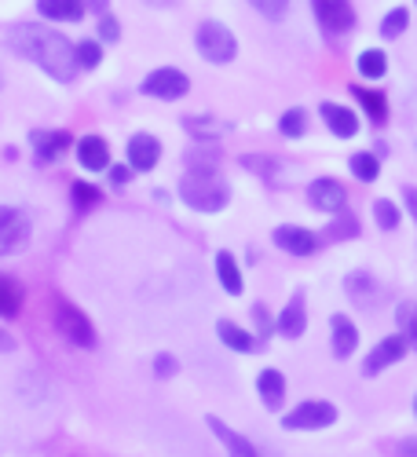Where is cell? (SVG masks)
Returning <instances> with one entry per match:
<instances>
[{
  "label": "cell",
  "instance_id": "obj_1",
  "mask_svg": "<svg viewBox=\"0 0 417 457\" xmlns=\"http://www.w3.org/2000/svg\"><path fill=\"white\" fill-rule=\"evenodd\" d=\"M8 48L19 59H29L37 70H45L48 78L59 81V85H70L73 78H78V55H73V45L59 29L22 22L8 33Z\"/></svg>",
  "mask_w": 417,
  "mask_h": 457
},
{
  "label": "cell",
  "instance_id": "obj_2",
  "mask_svg": "<svg viewBox=\"0 0 417 457\" xmlns=\"http://www.w3.org/2000/svg\"><path fill=\"white\" fill-rule=\"evenodd\" d=\"M179 202L195 212H223L231 205V183L220 176V165H187V176L179 179Z\"/></svg>",
  "mask_w": 417,
  "mask_h": 457
},
{
  "label": "cell",
  "instance_id": "obj_3",
  "mask_svg": "<svg viewBox=\"0 0 417 457\" xmlns=\"http://www.w3.org/2000/svg\"><path fill=\"white\" fill-rule=\"evenodd\" d=\"M52 319H55V329H59V337L66 340V345L81 348V352H92V348L99 345V333H96L92 319L78 308V303H70L66 296H55V303H52Z\"/></svg>",
  "mask_w": 417,
  "mask_h": 457
},
{
  "label": "cell",
  "instance_id": "obj_4",
  "mask_svg": "<svg viewBox=\"0 0 417 457\" xmlns=\"http://www.w3.org/2000/svg\"><path fill=\"white\" fill-rule=\"evenodd\" d=\"M195 48H198V55H202L205 62H213V66H223V62H231V59L238 55L235 33L227 29L223 22H216V19H209V22L198 26V33H195Z\"/></svg>",
  "mask_w": 417,
  "mask_h": 457
},
{
  "label": "cell",
  "instance_id": "obj_5",
  "mask_svg": "<svg viewBox=\"0 0 417 457\" xmlns=\"http://www.w3.org/2000/svg\"><path fill=\"white\" fill-rule=\"evenodd\" d=\"M337 417L340 410L326 399H304V403H296L293 410L282 413V428L286 432H319V428H329L337 425Z\"/></svg>",
  "mask_w": 417,
  "mask_h": 457
},
{
  "label": "cell",
  "instance_id": "obj_6",
  "mask_svg": "<svg viewBox=\"0 0 417 457\" xmlns=\"http://www.w3.org/2000/svg\"><path fill=\"white\" fill-rule=\"evenodd\" d=\"M139 92H143L146 99L176 103V99H183L187 92H191V78H187L183 70H176V66H158V70H150L146 78H143Z\"/></svg>",
  "mask_w": 417,
  "mask_h": 457
},
{
  "label": "cell",
  "instance_id": "obj_7",
  "mask_svg": "<svg viewBox=\"0 0 417 457\" xmlns=\"http://www.w3.org/2000/svg\"><path fill=\"white\" fill-rule=\"evenodd\" d=\"M29 216L15 205H0V256H15L29 245Z\"/></svg>",
  "mask_w": 417,
  "mask_h": 457
},
{
  "label": "cell",
  "instance_id": "obj_8",
  "mask_svg": "<svg viewBox=\"0 0 417 457\" xmlns=\"http://www.w3.org/2000/svg\"><path fill=\"white\" fill-rule=\"evenodd\" d=\"M315 22L322 26L326 37H348L355 29V8L352 0H312Z\"/></svg>",
  "mask_w": 417,
  "mask_h": 457
},
{
  "label": "cell",
  "instance_id": "obj_9",
  "mask_svg": "<svg viewBox=\"0 0 417 457\" xmlns=\"http://www.w3.org/2000/svg\"><path fill=\"white\" fill-rule=\"evenodd\" d=\"M29 146L37 165H55L63 154L73 150V136L66 129H33L29 132Z\"/></svg>",
  "mask_w": 417,
  "mask_h": 457
},
{
  "label": "cell",
  "instance_id": "obj_10",
  "mask_svg": "<svg viewBox=\"0 0 417 457\" xmlns=\"http://www.w3.org/2000/svg\"><path fill=\"white\" fill-rule=\"evenodd\" d=\"M406 352H410V345H406V337H403V333H392V337H385V340H381V345H377L373 352H366V362H363V377H381L388 366L403 362V359H406Z\"/></svg>",
  "mask_w": 417,
  "mask_h": 457
},
{
  "label": "cell",
  "instance_id": "obj_11",
  "mask_svg": "<svg viewBox=\"0 0 417 457\" xmlns=\"http://www.w3.org/2000/svg\"><path fill=\"white\" fill-rule=\"evenodd\" d=\"M125 154H129V169L132 172H154L158 162H162V139L158 136H150V132H136L125 146Z\"/></svg>",
  "mask_w": 417,
  "mask_h": 457
},
{
  "label": "cell",
  "instance_id": "obj_12",
  "mask_svg": "<svg viewBox=\"0 0 417 457\" xmlns=\"http://www.w3.org/2000/svg\"><path fill=\"white\" fill-rule=\"evenodd\" d=\"M271 242L282 253H289V256H312L319 249L315 231H308V227H296V223H279L275 231H271Z\"/></svg>",
  "mask_w": 417,
  "mask_h": 457
},
{
  "label": "cell",
  "instance_id": "obj_13",
  "mask_svg": "<svg viewBox=\"0 0 417 457\" xmlns=\"http://www.w3.org/2000/svg\"><path fill=\"white\" fill-rule=\"evenodd\" d=\"M345 293H348V300L355 303V308H363V312H373L377 303L385 300V286L377 282L370 271H352L345 278Z\"/></svg>",
  "mask_w": 417,
  "mask_h": 457
},
{
  "label": "cell",
  "instance_id": "obj_14",
  "mask_svg": "<svg viewBox=\"0 0 417 457\" xmlns=\"http://www.w3.org/2000/svg\"><path fill=\"white\" fill-rule=\"evenodd\" d=\"M308 202H312V209L337 216L340 209H345V202H348V190L340 187L337 179H329V176H319V179L308 183Z\"/></svg>",
  "mask_w": 417,
  "mask_h": 457
},
{
  "label": "cell",
  "instance_id": "obj_15",
  "mask_svg": "<svg viewBox=\"0 0 417 457\" xmlns=\"http://www.w3.org/2000/svg\"><path fill=\"white\" fill-rule=\"evenodd\" d=\"M304 329H308V300L296 289L275 319V333H282L286 340H296V337H304Z\"/></svg>",
  "mask_w": 417,
  "mask_h": 457
},
{
  "label": "cell",
  "instance_id": "obj_16",
  "mask_svg": "<svg viewBox=\"0 0 417 457\" xmlns=\"http://www.w3.org/2000/svg\"><path fill=\"white\" fill-rule=\"evenodd\" d=\"M205 425H209V432L220 439V446H223L227 453H231V457H260L256 443H253V439H246L242 432H235L227 421H220L216 413H209V417H205Z\"/></svg>",
  "mask_w": 417,
  "mask_h": 457
},
{
  "label": "cell",
  "instance_id": "obj_17",
  "mask_svg": "<svg viewBox=\"0 0 417 457\" xmlns=\"http://www.w3.org/2000/svg\"><path fill=\"white\" fill-rule=\"evenodd\" d=\"M329 348H333V359H352L359 352V329L348 315H333L329 319Z\"/></svg>",
  "mask_w": 417,
  "mask_h": 457
},
{
  "label": "cell",
  "instance_id": "obj_18",
  "mask_svg": "<svg viewBox=\"0 0 417 457\" xmlns=\"http://www.w3.org/2000/svg\"><path fill=\"white\" fill-rule=\"evenodd\" d=\"M319 113H322L326 129H329L337 139H352V136H359V129H363L359 113H355L352 106H340V103H322V106H319Z\"/></svg>",
  "mask_w": 417,
  "mask_h": 457
},
{
  "label": "cell",
  "instance_id": "obj_19",
  "mask_svg": "<svg viewBox=\"0 0 417 457\" xmlns=\"http://www.w3.org/2000/svg\"><path fill=\"white\" fill-rule=\"evenodd\" d=\"M73 154H78V165L85 172H106L110 169V146L103 136H81L73 143Z\"/></svg>",
  "mask_w": 417,
  "mask_h": 457
},
{
  "label": "cell",
  "instance_id": "obj_20",
  "mask_svg": "<svg viewBox=\"0 0 417 457\" xmlns=\"http://www.w3.org/2000/svg\"><path fill=\"white\" fill-rule=\"evenodd\" d=\"M216 337H220L231 352H238V355H256V352L263 348L256 333L242 329V326H238V322H231V319H220V322H216Z\"/></svg>",
  "mask_w": 417,
  "mask_h": 457
},
{
  "label": "cell",
  "instance_id": "obj_21",
  "mask_svg": "<svg viewBox=\"0 0 417 457\" xmlns=\"http://www.w3.org/2000/svg\"><path fill=\"white\" fill-rule=\"evenodd\" d=\"M256 392H260L263 406L279 413L286 406V377H282V370H260L256 373Z\"/></svg>",
  "mask_w": 417,
  "mask_h": 457
},
{
  "label": "cell",
  "instance_id": "obj_22",
  "mask_svg": "<svg viewBox=\"0 0 417 457\" xmlns=\"http://www.w3.org/2000/svg\"><path fill=\"white\" fill-rule=\"evenodd\" d=\"M213 263H216V278H220V289H223L227 296H242L246 282H242V268H238V260H235V253H227V249H220Z\"/></svg>",
  "mask_w": 417,
  "mask_h": 457
},
{
  "label": "cell",
  "instance_id": "obj_23",
  "mask_svg": "<svg viewBox=\"0 0 417 457\" xmlns=\"http://www.w3.org/2000/svg\"><path fill=\"white\" fill-rule=\"evenodd\" d=\"M26 308V289L15 275H0V319H19Z\"/></svg>",
  "mask_w": 417,
  "mask_h": 457
},
{
  "label": "cell",
  "instance_id": "obj_24",
  "mask_svg": "<svg viewBox=\"0 0 417 457\" xmlns=\"http://www.w3.org/2000/svg\"><path fill=\"white\" fill-rule=\"evenodd\" d=\"M37 12L52 22H81L85 19V0H37Z\"/></svg>",
  "mask_w": 417,
  "mask_h": 457
},
{
  "label": "cell",
  "instance_id": "obj_25",
  "mask_svg": "<svg viewBox=\"0 0 417 457\" xmlns=\"http://www.w3.org/2000/svg\"><path fill=\"white\" fill-rule=\"evenodd\" d=\"M352 96L359 99V106L366 110V118L381 129L385 121H388V99H385V92H377V88H366V85H352Z\"/></svg>",
  "mask_w": 417,
  "mask_h": 457
},
{
  "label": "cell",
  "instance_id": "obj_26",
  "mask_svg": "<svg viewBox=\"0 0 417 457\" xmlns=\"http://www.w3.org/2000/svg\"><path fill=\"white\" fill-rule=\"evenodd\" d=\"M355 70H359V78H366V81H381L388 73V55L381 48H366L355 59Z\"/></svg>",
  "mask_w": 417,
  "mask_h": 457
},
{
  "label": "cell",
  "instance_id": "obj_27",
  "mask_svg": "<svg viewBox=\"0 0 417 457\" xmlns=\"http://www.w3.org/2000/svg\"><path fill=\"white\" fill-rule=\"evenodd\" d=\"M183 129L191 132V136H198L202 143H216V139L223 136L227 125H220L216 118H209V113H198V118H191V113H187V118H183Z\"/></svg>",
  "mask_w": 417,
  "mask_h": 457
},
{
  "label": "cell",
  "instance_id": "obj_28",
  "mask_svg": "<svg viewBox=\"0 0 417 457\" xmlns=\"http://www.w3.org/2000/svg\"><path fill=\"white\" fill-rule=\"evenodd\" d=\"M348 169H352V176L359 183H373L377 176H381V158L370 154V150H359V154L348 158Z\"/></svg>",
  "mask_w": 417,
  "mask_h": 457
},
{
  "label": "cell",
  "instance_id": "obj_29",
  "mask_svg": "<svg viewBox=\"0 0 417 457\" xmlns=\"http://www.w3.org/2000/svg\"><path fill=\"white\" fill-rule=\"evenodd\" d=\"M279 132H282L286 139L308 136V110H304V106H289L282 118H279Z\"/></svg>",
  "mask_w": 417,
  "mask_h": 457
},
{
  "label": "cell",
  "instance_id": "obj_30",
  "mask_svg": "<svg viewBox=\"0 0 417 457\" xmlns=\"http://www.w3.org/2000/svg\"><path fill=\"white\" fill-rule=\"evenodd\" d=\"M396 322H399V333L406 337V345L410 352H417V303H399L396 308Z\"/></svg>",
  "mask_w": 417,
  "mask_h": 457
},
{
  "label": "cell",
  "instance_id": "obj_31",
  "mask_svg": "<svg viewBox=\"0 0 417 457\" xmlns=\"http://www.w3.org/2000/svg\"><path fill=\"white\" fill-rule=\"evenodd\" d=\"M70 202L78 205V209H92V205L103 202V190L92 187V183H85V179H73V187H70Z\"/></svg>",
  "mask_w": 417,
  "mask_h": 457
},
{
  "label": "cell",
  "instance_id": "obj_32",
  "mask_svg": "<svg viewBox=\"0 0 417 457\" xmlns=\"http://www.w3.org/2000/svg\"><path fill=\"white\" fill-rule=\"evenodd\" d=\"M373 220H377V227H381V231H396L399 220H403V212H399L396 202L377 198V202H373Z\"/></svg>",
  "mask_w": 417,
  "mask_h": 457
},
{
  "label": "cell",
  "instance_id": "obj_33",
  "mask_svg": "<svg viewBox=\"0 0 417 457\" xmlns=\"http://www.w3.org/2000/svg\"><path fill=\"white\" fill-rule=\"evenodd\" d=\"M73 55H78V70H96L103 62V45L99 41H78L73 45Z\"/></svg>",
  "mask_w": 417,
  "mask_h": 457
},
{
  "label": "cell",
  "instance_id": "obj_34",
  "mask_svg": "<svg viewBox=\"0 0 417 457\" xmlns=\"http://www.w3.org/2000/svg\"><path fill=\"white\" fill-rule=\"evenodd\" d=\"M406 26H410V12H406V8H392V12L385 15V22H381V37L396 41V37L406 33Z\"/></svg>",
  "mask_w": 417,
  "mask_h": 457
},
{
  "label": "cell",
  "instance_id": "obj_35",
  "mask_svg": "<svg viewBox=\"0 0 417 457\" xmlns=\"http://www.w3.org/2000/svg\"><path fill=\"white\" fill-rule=\"evenodd\" d=\"M326 235H329V238H355V235H359V220H355L352 212L340 209L337 220L329 223V231H326Z\"/></svg>",
  "mask_w": 417,
  "mask_h": 457
},
{
  "label": "cell",
  "instance_id": "obj_36",
  "mask_svg": "<svg viewBox=\"0 0 417 457\" xmlns=\"http://www.w3.org/2000/svg\"><path fill=\"white\" fill-rule=\"evenodd\" d=\"M96 41L99 45H113V41H121V22L113 19L110 12L99 15V26H96Z\"/></svg>",
  "mask_w": 417,
  "mask_h": 457
},
{
  "label": "cell",
  "instance_id": "obj_37",
  "mask_svg": "<svg viewBox=\"0 0 417 457\" xmlns=\"http://www.w3.org/2000/svg\"><path fill=\"white\" fill-rule=\"evenodd\" d=\"M249 4H253L263 19H271V22L286 19V12H289V0H249Z\"/></svg>",
  "mask_w": 417,
  "mask_h": 457
},
{
  "label": "cell",
  "instance_id": "obj_38",
  "mask_svg": "<svg viewBox=\"0 0 417 457\" xmlns=\"http://www.w3.org/2000/svg\"><path fill=\"white\" fill-rule=\"evenodd\" d=\"M238 162H242V169H249V172H260L263 179H271V176L279 172V165H275L271 158H260V154H242Z\"/></svg>",
  "mask_w": 417,
  "mask_h": 457
},
{
  "label": "cell",
  "instance_id": "obj_39",
  "mask_svg": "<svg viewBox=\"0 0 417 457\" xmlns=\"http://www.w3.org/2000/svg\"><path fill=\"white\" fill-rule=\"evenodd\" d=\"M176 373H179V359H176L172 352L154 355V377H158V380H172Z\"/></svg>",
  "mask_w": 417,
  "mask_h": 457
},
{
  "label": "cell",
  "instance_id": "obj_40",
  "mask_svg": "<svg viewBox=\"0 0 417 457\" xmlns=\"http://www.w3.org/2000/svg\"><path fill=\"white\" fill-rule=\"evenodd\" d=\"M253 315H256V326H260V345H263V340H268V337L275 333V319L268 315V308H263V303H253Z\"/></svg>",
  "mask_w": 417,
  "mask_h": 457
},
{
  "label": "cell",
  "instance_id": "obj_41",
  "mask_svg": "<svg viewBox=\"0 0 417 457\" xmlns=\"http://www.w3.org/2000/svg\"><path fill=\"white\" fill-rule=\"evenodd\" d=\"M106 172H110V183H113V187H125V183L132 179V169H129V165H110Z\"/></svg>",
  "mask_w": 417,
  "mask_h": 457
},
{
  "label": "cell",
  "instance_id": "obj_42",
  "mask_svg": "<svg viewBox=\"0 0 417 457\" xmlns=\"http://www.w3.org/2000/svg\"><path fill=\"white\" fill-rule=\"evenodd\" d=\"M403 202H406V212H410L413 223H417V187H403Z\"/></svg>",
  "mask_w": 417,
  "mask_h": 457
},
{
  "label": "cell",
  "instance_id": "obj_43",
  "mask_svg": "<svg viewBox=\"0 0 417 457\" xmlns=\"http://www.w3.org/2000/svg\"><path fill=\"white\" fill-rule=\"evenodd\" d=\"M396 457H417V439H399L396 443Z\"/></svg>",
  "mask_w": 417,
  "mask_h": 457
},
{
  "label": "cell",
  "instance_id": "obj_44",
  "mask_svg": "<svg viewBox=\"0 0 417 457\" xmlns=\"http://www.w3.org/2000/svg\"><path fill=\"white\" fill-rule=\"evenodd\" d=\"M85 8H88V12H96V15H103V12L110 8V0H85Z\"/></svg>",
  "mask_w": 417,
  "mask_h": 457
},
{
  "label": "cell",
  "instance_id": "obj_45",
  "mask_svg": "<svg viewBox=\"0 0 417 457\" xmlns=\"http://www.w3.org/2000/svg\"><path fill=\"white\" fill-rule=\"evenodd\" d=\"M146 4H154V8H172L176 0H146Z\"/></svg>",
  "mask_w": 417,
  "mask_h": 457
},
{
  "label": "cell",
  "instance_id": "obj_46",
  "mask_svg": "<svg viewBox=\"0 0 417 457\" xmlns=\"http://www.w3.org/2000/svg\"><path fill=\"white\" fill-rule=\"evenodd\" d=\"M413 417H417V395H413Z\"/></svg>",
  "mask_w": 417,
  "mask_h": 457
}]
</instances>
